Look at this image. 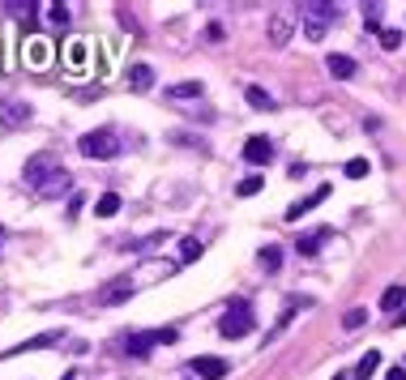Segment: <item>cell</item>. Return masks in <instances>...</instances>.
Wrapping results in <instances>:
<instances>
[{"label": "cell", "mask_w": 406, "mask_h": 380, "mask_svg": "<svg viewBox=\"0 0 406 380\" xmlns=\"http://www.w3.org/2000/svg\"><path fill=\"white\" fill-rule=\"evenodd\" d=\"M261 184H266L261 176H248V180H240V188H235V192H240V197H257V192H261Z\"/></svg>", "instance_id": "f546056e"}, {"label": "cell", "mask_w": 406, "mask_h": 380, "mask_svg": "<svg viewBox=\"0 0 406 380\" xmlns=\"http://www.w3.org/2000/svg\"><path fill=\"white\" fill-rule=\"evenodd\" d=\"M244 98H248V107H257V112H270V107H274V94H270V90H261V86H248V90H244Z\"/></svg>", "instance_id": "603a6c76"}, {"label": "cell", "mask_w": 406, "mask_h": 380, "mask_svg": "<svg viewBox=\"0 0 406 380\" xmlns=\"http://www.w3.org/2000/svg\"><path fill=\"white\" fill-rule=\"evenodd\" d=\"M56 171H65V167H60V154H56V150H39V154H30V158H26L22 180L39 188V184H47V180H52Z\"/></svg>", "instance_id": "3957f363"}, {"label": "cell", "mask_w": 406, "mask_h": 380, "mask_svg": "<svg viewBox=\"0 0 406 380\" xmlns=\"http://www.w3.org/2000/svg\"><path fill=\"white\" fill-rule=\"evenodd\" d=\"M30 120H34L30 103H22V98H0V124H5V129H26Z\"/></svg>", "instance_id": "52a82bcc"}, {"label": "cell", "mask_w": 406, "mask_h": 380, "mask_svg": "<svg viewBox=\"0 0 406 380\" xmlns=\"http://www.w3.org/2000/svg\"><path fill=\"white\" fill-rule=\"evenodd\" d=\"M325 69H329V77H338V81H351L355 73H360V65H355L351 56H342V51H329V56H325Z\"/></svg>", "instance_id": "4fadbf2b"}, {"label": "cell", "mask_w": 406, "mask_h": 380, "mask_svg": "<svg viewBox=\"0 0 406 380\" xmlns=\"http://www.w3.org/2000/svg\"><path fill=\"white\" fill-rule=\"evenodd\" d=\"M77 150H81L86 158H94V162H107V158L120 154V137H116V129H94V133H86V137L77 141Z\"/></svg>", "instance_id": "7a4b0ae2"}, {"label": "cell", "mask_w": 406, "mask_h": 380, "mask_svg": "<svg viewBox=\"0 0 406 380\" xmlns=\"http://www.w3.org/2000/svg\"><path fill=\"white\" fill-rule=\"evenodd\" d=\"M34 192H39V197H47V201H56V197H73V176H69V171H56L52 180L39 184Z\"/></svg>", "instance_id": "7c38bea8"}, {"label": "cell", "mask_w": 406, "mask_h": 380, "mask_svg": "<svg viewBox=\"0 0 406 380\" xmlns=\"http://www.w3.org/2000/svg\"><path fill=\"white\" fill-rule=\"evenodd\" d=\"M381 13H385V5H364V26H368V34H381L385 26H381Z\"/></svg>", "instance_id": "d4e9b609"}, {"label": "cell", "mask_w": 406, "mask_h": 380, "mask_svg": "<svg viewBox=\"0 0 406 380\" xmlns=\"http://www.w3.org/2000/svg\"><path fill=\"white\" fill-rule=\"evenodd\" d=\"M389 325H393V329H402V325H406V308H402V312H398V316H393Z\"/></svg>", "instance_id": "836d02e7"}, {"label": "cell", "mask_w": 406, "mask_h": 380, "mask_svg": "<svg viewBox=\"0 0 406 380\" xmlns=\"http://www.w3.org/2000/svg\"><path fill=\"white\" fill-rule=\"evenodd\" d=\"M22 56H26V65L43 69L47 60H52V43H47V39H39V34H30V39L22 43Z\"/></svg>", "instance_id": "8fae6325"}, {"label": "cell", "mask_w": 406, "mask_h": 380, "mask_svg": "<svg viewBox=\"0 0 406 380\" xmlns=\"http://www.w3.org/2000/svg\"><path fill=\"white\" fill-rule=\"evenodd\" d=\"M65 60H69V69H73V73H81V69H86V60H90V39H69Z\"/></svg>", "instance_id": "9a60e30c"}, {"label": "cell", "mask_w": 406, "mask_h": 380, "mask_svg": "<svg viewBox=\"0 0 406 380\" xmlns=\"http://www.w3.org/2000/svg\"><path fill=\"white\" fill-rule=\"evenodd\" d=\"M376 367H381V350H368V355L360 359V367H355V380H372Z\"/></svg>", "instance_id": "cb8c5ba5"}, {"label": "cell", "mask_w": 406, "mask_h": 380, "mask_svg": "<svg viewBox=\"0 0 406 380\" xmlns=\"http://www.w3.org/2000/svg\"><path fill=\"white\" fill-rule=\"evenodd\" d=\"M402 303H406V282H393L381 291V312H402Z\"/></svg>", "instance_id": "ac0fdd59"}, {"label": "cell", "mask_w": 406, "mask_h": 380, "mask_svg": "<svg viewBox=\"0 0 406 380\" xmlns=\"http://www.w3.org/2000/svg\"><path fill=\"white\" fill-rule=\"evenodd\" d=\"M0 244H5V231H0Z\"/></svg>", "instance_id": "8d00e7d4"}, {"label": "cell", "mask_w": 406, "mask_h": 380, "mask_svg": "<svg viewBox=\"0 0 406 380\" xmlns=\"http://www.w3.org/2000/svg\"><path fill=\"white\" fill-rule=\"evenodd\" d=\"M192 372H197V380H223L231 367H227V359H218V355H201V359H192Z\"/></svg>", "instance_id": "30bf717a"}, {"label": "cell", "mask_w": 406, "mask_h": 380, "mask_svg": "<svg viewBox=\"0 0 406 380\" xmlns=\"http://www.w3.org/2000/svg\"><path fill=\"white\" fill-rule=\"evenodd\" d=\"M60 380H77V372H65V376H60Z\"/></svg>", "instance_id": "e575fe53"}, {"label": "cell", "mask_w": 406, "mask_h": 380, "mask_svg": "<svg viewBox=\"0 0 406 380\" xmlns=\"http://www.w3.org/2000/svg\"><path fill=\"white\" fill-rule=\"evenodd\" d=\"M261 265L270 269V274H278V265H282V248H278V244H266V248H261Z\"/></svg>", "instance_id": "484cf974"}, {"label": "cell", "mask_w": 406, "mask_h": 380, "mask_svg": "<svg viewBox=\"0 0 406 380\" xmlns=\"http://www.w3.org/2000/svg\"><path fill=\"white\" fill-rule=\"evenodd\" d=\"M65 334L60 329H47V334H39V338H26L22 346H13V350H5V355H26V350H43V346H56Z\"/></svg>", "instance_id": "2e32d148"}, {"label": "cell", "mask_w": 406, "mask_h": 380, "mask_svg": "<svg viewBox=\"0 0 406 380\" xmlns=\"http://www.w3.org/2000/svg\"><path fill=\"white\" fill-rule=\"evenodd\" d=\"M270 158H274V141H270V137H248V141H244V162L266 167Z\"/></svg>", "instance_id": "9c48e42d"}, {"label": "cell", "mask_w": 406, "mask_h": 380, "mask_svg": "<svg viewBox=\"0 0 406 380\" xmlns=\"http://www.w3.org/2000/svg\"><path fill=\"white\" fill-rule=\"evenodd\" d=\"M197 256H201V240H192V235L180 240V265H188V261H197Z\"/></svg>", "instance_id": "4316f807"}, {"label": "cell", "mask_w": 406, "mask_h": 380, "mask_svg": "<svg viewBox=\"0 0 406 380\" xmlns=\"http://www.w3.org/2000/svg\"><path fill=\"white\" fill-rule=\"evenodd\" d=\"M376 39H381V47H385V51H398V47H402V30H389V26H385Z\"/></svg>", "instance_id": "f1b7e54d"}, {"label": "cell", "mask_w": 406, "mask_h": 380, "mask_svg": "<svg viewBox=\"0 0 406 380\" xmlns=\"http://www.w3.org/2000/svg\"><path fill=\"white\" fill-rule=\"evenodd\" d=\"M201 94H206V86H201V81H176V86H167V98H176V103L201 98Z\"/></svg>", "instance_id": "ffe728a7"}, {"label": "cell", "mask_w": 406, "mask_h": 380, "mask_svg": "<svg viewBox=\"0 0 406 380\" xmlns=\"http://www.w3.org/2000/svg\"><path fill=\"white\" fill-rule=\"evenodd\" d=\"M39 9H43L39 18H43L47 26H60V30L69 26V5H56V0H52V5H39Z\"/></svg>", "instance_id": "44dd1931"}, {"label": "cell", "mask_w": 406, "mask_h": 380, "mask_svg": "<svg viewBox=\"0 0 406 380\" xmlns=\"http://www.w3.org/2000/svg\"><path fill=\"white\" fill-rule=\"evenodd\" d=\"M295 26H299V9L295 5L274 9V18H270V47H287L291 34H295Z\"/></svg>", "instance_id": "5b68a950"}, {"label": "cell", "mask_w": 406, "mask_h": 380, "mask_svg": "<svg viewBox=\"0 0 406 380\" xmlns=\"http://www.w3.org/2000/svg\"><path fill=\"white\" fill-rule=\"evenodd\" d=\"M150 86H155V69H150V65H133L129 69V90H150Z\"/></svg>", "instance_id": "d6986e66"}, {"label": "cell", "mask_w": 406, "mask_h": 380, "mask_svg": "<svg viewBox=\"0 0 406 380\" xmlns=\"http://www.w3.org/2000/svg\"><path fill=\"white\" fill-rule=\"evenodd\" d=\"M325 197H329V184H321L317 192H308V197H303V201H295V205H291V209L282 214V218H287V223H299V214H308V209H317V205H321Z\"/></svg>", "instance_id": "5bb4252c"}, {"label": "cell", "mask_w": 406, "mask_h": 380, "mask_svg": "<svg viewBox=\"0 0 406 380\" xmlns=\"http://www.w3.org/2000/svg\"><path fill=\"white\" fill-rule=\"evenodd\" d=\"M120 214V192H103L94 201V218H116Z\"/></svg>", "instance_id": "7402d4cb"}, {"label": "cell", "mask_w": 406, "mask_h": 380, "mask_svg": "<svg viewBox=\"0 0 406 380\" xmlns=\"http://www.w3.org/2000/svg\"><path fill=\"white\" fill-rule=\"evenodd\" d=\"M334 380H346V376H342V372H338V376H334Z\"/></svg>", "instance_id": "d590c367"}, {"label": "cell", "mask_w": 406, "mask_h": 380, "mask_svg": "<svg viewBox=\"0 0 406 380\" xmlns=\"http://www.w3.org/2000/svg\"><path fill=\"white\" fill-rule=\"evenodd\" d=\"M295 9H299V26H303V39L308 43H321L325 30L338 22V5H329V0H303Z\"/></svg>", "instance_id": "6da1fadb"}, {"label": "cell", "mask_w": 406, "mask_h": 380, "mask_svg": "<svg viewBox=\"0 0 406 380\" xmlns=\"http://www.w3.org/2000/svg\"><path fill=\"white\" fill-rule=\"evenodd\" d=\"M364 320H368V312H364V308H351V312L342 316V329H360Z\"/></svg>", "instance_id": "4dcf8cb0"}, {"label": "cell", "mask_w": 406, "mask_h": 380, "mask_svg": "<svg viewBox=\"0 0 406 380\" xmlns=\"http://www.w3.org/2000/svg\"><path fill=\"white\" fill-rule=\"evenodd\" d=\"M385 380H406V367H402V363H398V367H389V372H385Z\"/></svg>", "instance_id": "d6a6232c"}, {"label": "cell", "mask_w": 406, "mask_h": 380, "mask_svg": "<svg viewBox=\"0 0 406 380\" xmlns=\"http://www.w3.org/2000/svg\"><path fill=\"white\" fill-rule=\"evenodd\" d=\"M180 334L176 329H145V334H129L124 338V350L133 355V359H141V355H150L155 346H171Z\"/></svg>", "instance_id": "277c9868"}, {"label": "cell", "mask_w": 406, "mask_h": 380, "mask_svg": "<svg viewBox=\"0 0 406 380\" xmlns=\"http://www.w3.org/2000/svg\"><path fill=\"white\" fill-rule=\"evenodd\" d=\"M252 325H257V320H252V308L248 303H231L227 316L218 320V334L223 338H244V334H252Z\"/></svg>", "instance_id": "8992f818"}, {"label": "cell", "mask_w": 406, "mask_h": 380, "mask_svg": "<svg viewBox=\"0 0 406 380\" xmlns=\"http://www.w3.org/2000/svg\"><path fill=\"white\" fill-rule=\"evenodd\" d=\"M342 171H346V180H364L368 176V158H351Z\"/></svg>", "instance_id": "83f0119b"}, {"label": "cell", "mask_w": 406, "mask_h": 380, "mask_svg": "<svg viewBox=\"0 0 406 380\" xmlns=\"http://www.w3.org/2000/svg\"><path fill=\"white\" fill-rule=\"evenodd\" d=\"M81 205H86V197H81V192H73V197H69V214H81Z\"/></svg>", "instance_id": "1f68e13d"}, {"label": "cell", "mask_w": 406, "mask_h": 380, "mask_svg": "<svg viewBox=\"0 0 406 380\" xmlns=\"http://www.w3.org/2000/svg\"><path fill=\"white\" fill-rule=\"evenodd\" d=\"M133 295V278H112V282H103V287H98V303H103V308H116V303H124Z\"/></svg>", "instance_id": "ba28073f"}, {"label": "cell", "mask_w": 406, "mask_h": 380, "mask_svg": "<svg viewBox=\"0 0 406 380\" xmlns=\"http://www.w3.org/2000/svg\"><path fill=\"white\" fill-rule=\"evenodd\" d=\"M325 240H329V227H317V231H308V235H299L295 248H299V256H317Z\"/></svg>", "instance_id": "e0dca14e"}]
</instances>
